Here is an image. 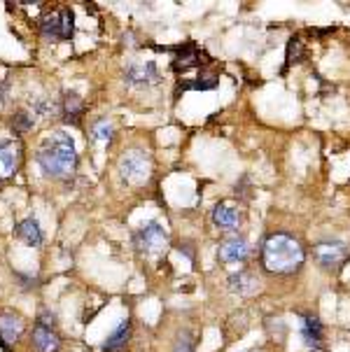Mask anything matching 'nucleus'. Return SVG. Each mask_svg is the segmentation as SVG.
<instances>
[{
    "instance_id": "obj_14",
    "label": "nucleus",
    "mask_w": 350,
    "mask_h": 352,
    "mask_svg": "<svg viewBox=\"0 0 350 352\" xmlns=\"http://www.w3.org/2000/svg\"><path fill=\"white\" fill-rule=\"evenodd\" d=\"M17 166H19V147L10 140L0 138V180H8L14 175Z\"/></svg>"
},
{
    "instance_id": "obj_8",
    "label": "nucleus",
    "mask_w": 350,
    "mask_h": 352,
    "mask_svg": "<svg viewBox=\"0 0 350 352\" xmlns=\"http://www.w3.org/2000/svg\"><path fill=\"white\" fill-rule=\"evenodd\" d=\"M175 58H173V70L175 73H185L189 68H201V65H208V56L206 52H201L194 43H185L175 47Z\"/></svg>"
},
{
    "instance_id": "obj_24",
    "label": "nucleus",
    "mask_w": 350,
    "mask_h": 352,
    "mask_svg": "<svg viewBox=\"0 0 350 352\" xmlns=\"http://www.w3.org/2000/svg\"><path fill=\"white\" fill-rule=\"evenodd\" d=\"M292 56H294V63L301 58V43L296 38L289 40V45H287V65L292 63Z\"/></svg>"
},
{
    "instance_id": "obj_15",
    "label": "nucleus",
    "mask_w": 350,
    "mask_h": 352,
    "mask_svg": "<svg viewBox=\"0 0 350 352\" xmlns=\"http://www.w3.org/2000/svg\"><path fill=\"white\" fill-rule=\"evenodd\" d=\"M129 341H131V320L127 318L108 333V338L103 343V352H120L127 348Z\"/></svg>"
},
{
    "instance_id": "obj_2",
    "label": "nucleus",
    "mask_w": 350,
    "mask_h": 352,
    "mask_svg": "<svg viewBox=\"0 0 350 352\" xmlns=\"http://www.w3.org/2000/svg\"><path fill=\"white\" fill-rule=\"evenodd\" d=\"M306 252L289 234H271L262 245V266L271 276H292L304 266Z\"/></svg>"
},
{
    "instance_id": "obj_6",
    "label": "nucleus",
    "mask_w": 350,
    "mask_h": 352,
    "mask_svg": "<svg viewBox=\"0 0 350 352\" xmlns=\"http://www.w3.org/2000/svg\"><path fill=\"white\" fill-rule=\"evenodd\" d=\"M23 329V318L12 310H0V348L3 352H10V348L21 338Z\"/></svg>"
},
{
    "instance_id": "obj_13",
    "label": "nucleus",
    "mask_w": 350,
    "mask_h": 352,
    "mask_svg": "<svg viewBox=\"0 0 350 352\" xmlns=\"http://www.w3.org/2000/svg\"><path fill=\"white\" fill-rule=\"evenodd\" d=\"M227 285H229V289L239 296H254L259 292V278L250 271L231 273Z\"/></svg>"
},
{
    "instance_id": "obj_17",
    "label": "nucleus",
    "mask_w": 350,
    "mask_h": 352,
    "mask_svg": "<svg viewBox=\"0 0 350 352\" xmlns=\"http://www.w3.org/2000/svg\"><path fill=\"white\" fill-rule=\"evenodd\" d=\"M61 112H63V122L66 124H77L82 112H85V103H82V98L77 96V94L66 91L61 100Z\"/></svg>"
},
{
    "instance_id": "obj_4",
    "label": "nucleus",
    "mask_w": 350,
    "mask_h": 352,
    "mask_svg": "<svg viewBox=\"0 0 350 352\" xmlns=\"http://www.w3.org/2000/svg\"><path fill=\"white\" fill-rule=\"evenodd\" d=\"M133 243L140 252L159 254L166 245H168V234H166V229L159 222H147L133 234Z\"/></svg>"
},
{
    "instance_id": "obj_10",
    "label": "nucleus",
    "mask_w": 350,
    "mask_h": 352,
    "mask_svg": "<svg viewBox=\"0 0 350 352\" xmlns=\"http://www.w3.org/2000/svg\"><path fill=\"white\" fill-rule=\"evenodd\" d=\"M212 222L219 229H239L243 224V208L234 201H219L212 210Z\"/></svg>"
},
{
    "instance_id": "obj_25",
    "label": "nucleus",
    "mask_w": 350,
    "mask_h": 352,
    "mask_svg": "<svg viewBox=\"0 0 350 352\" xmlns=\"http://www.w3.org/2000/svg\"><path fill=\"white\" fill-rule=\"evenodd\" d=\"M250 352H264V350H262V348H252Z\"/></svg>"
},
{
    "instance_id": "obj_19",
    "label": "nucleus",
    "mask_w": 350,
    "mask_h": 352,
    "mask_svg": "<svg viewBox=\"0 0 350 352\" xmlns=\"http://www.w3.org/2000/svg\"><path fill=\"white\" fill-rule=\"evenodd\" d=\"M75 35V14L73 10L58 12V40H70Z\"/></svg>"
},
{
    "instance_id": "obj_22",
    "label": "nucleus",
    "mask_w": 350,
    "mask_h": 352,
    "mask_svg": "<svg viewBox=\"0 0 350 352\" xmlns=\"http://www.w3.org/2000/svg\"><path fill=\"white\" fill-rule=\"evenodd\" d=\"M112 133H115V129H112V124L108 122V119H100V122H96L91 126L94 140H98V142H108L112 138Z\"/></svg>"
},
{
    "instance_id": "obj_9",
    "label": "nucleus",
    "mask_w": 350,
    "mask_h": 352,
    "mask_svg": "<svg viewBox=\"0 0 350 352\" xmlns=\"http://www.w3.org/2000/svg\"><path fill=\"white\" fill-rule=\"evenodd\" d=\"M301 338H304V345L308 350H320L325 343V324L320 322L318 315L313 313H304L301 315Z\"/></svg>"
},
{
    "instance_id": "obj_11",
    "label": "nucleus",
    "mask_w": 350,
    "mask_h": 352,
    "mask_svg": "<svg viewBox=\"0 0 350 352\" xmlns=\"http://www.w3.org/2000/svg\"><path fill=\"white\" fill-rule=\"evenodd\" d=\"M124 80L129 87H150L159 82V70L154 63H129L124 70Z\"/></svg>"
},
{
    "instance_id": "obj_23",
    "label": "nucleus",
    "mask_w": 350,
    "mask_h": 352,
    "mask_svg": "<svg viewBox=\"0 0 350 352\" xmlns=\"http://www.w3.org/2000/svg\"><path fill=\"white\" fill-rule=\"evenodd\" d=\"M43 35L47 40H58V12L56 14H50L43 19Z\"/></svg>"
},
{
    "instance_id": "obj_16",
    "label": "nucleus",
    "mask_w": 350,
    "mask_h": 352,
    "mask_svg": "<svg viewBox=\"0 0 350 352\" xmlns=\"http://www.w3.org/2000/svg\"><path fill=\"white\" fill-rule=\"evenodd\" d=\"M14 234H17L19 241H23L26 245H31V248H40V245H43V229H40L38 219H33V217L21 219V222L17 224Z\"/></svg>"
},
{
    "instance_id": "obj_7",
    "label": "nucleus",
    "mask_w": 350,
    "mask_h": 352,
    "mask_svg": "<svg viewBox=\"0 0 350 352\" xmlns=\"http://www.w3.org/2000/svg\"><path fill=\"white\" fill-rule=\"evenodd\" d=\"M217 259L222 264H245L250 259V243L243 236H231L227 241L219 243Z\"/></svg>"
},
{
    "instance_id": "obj_1",
    "label": "nucleus",
    "mask_w": 350,
    "mask_h": 352,
    "mask_svg": "<svg viewBox=\"0 0 350 352\" xmlns=\"http://www.w3.org/2000/svg\"><path fill=\"white\" fill-rule=\"evenodd\" d=\"M38 161L40 170L45 173L47 177H56V180H66L77 168V150L75 142L68 133L63 131H54L43 140L38 150Z\"/></svg>"
},
{
    "instance_id": "obj_20",
    "label": "nucleus",
    "mask_w": 350,
    "mask_h": 352,
    "mask_svg": "<svg viewBox=\"0 0 350 352\" xmlns=\"http://www.w3.org/2000/svg\"><path fill=\"white\" fill-rule=\"evenodd\" d=\"M173 352H197V336L194 331L182 329L173 341Z\"/></svg>"
},
{
    "instance_id": "obj_21",
    "label": "nucleus",
    "mask_w": 350,
    "mask_h": 352,
    "mask_svg": "<svg viewBox=\"0 0 350 352\" xmlns=\"http://www.w3.org/2000/svg\"><path fill=\"white\" fill-rule=\"evenodd\" d=\"M33 126H35V119L31 112L17 110L14 115H12V129H14L17 133H26V131H31Z\"/></svg>"
},
{
    "instance_id": "obj_18",
    "label": "nucleus",
    "mask_w": 350,
    "mask_h": 352,
    "mask_svg": "<svg viewBox=\"0 0 350 352\" xmlns=\"http://www.w3.org/2000/svg\"><path fill=\"white\" fill-rule=\"evenodd\" d=\"M219 85V75L215 73H204V75H199L197 80H182L180 82V87L185 89V91H210V89H215Z\"/></svg>"
},
{
    "instance_id": "obj_5",
    "label": "nucleus",
    "mask_w": 350,
    "mask_h": 352,
    "mask_svg": "<svg viewBox=\"0 0 350 352\" xmlns=\"http://www.w3.org/2000/svg\"><path fill=\"white\" fill-rule=\"evenodd\" d=\"M348 245L341 241H325L313 248V256L325 271H336L339 266H343V261L348 259Z\"/></svg>"
},
{
    "instance_id": "obj_12",
    "label": "nucleus",
    "mask_w": 350,
    "mask_h": 352,
    "mask_svg": "<svg viewBox=\"0 0 350 352\" xmlns=\"http://www.w3.org/2000/svg\"><path fill=\"white\" fill-rule=\"evenodd\" d=\"M31 343L35 352H58L61 350V336L45 324H35L31 333Z\"/></svg>"
},
{
    "instance_id": "obj_3",
    "label": "nucleus",
    "mask_w": 350,
    "mask_h": 352,
    "mask_svg": "<svg viewBox=\"0 0 350 352\" xmlns=\"http://www.w3.org/2000/svg\"><path fill=\"white\" fill-rule=\"evenodd\" d=\"M122 180L127 184H145L152 175V159L142 150H127L122 154L120 164H117Z\"/></svg>"
}]
</instances>
